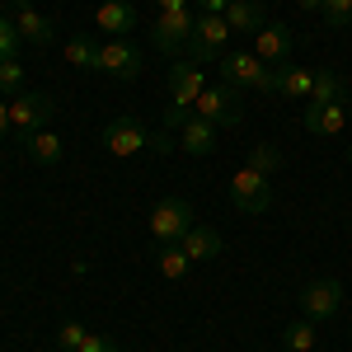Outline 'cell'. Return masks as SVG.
<instances>
[{
    "instance_id": "cell-23",
    "label": "cell",
    "mask_w": 352,
    "mask_h": 352,
    "mask_svg": "<svg viewBox=\"0 0 352 352\" xmlns=\"http://www.w3.org/2000/svg\"><path fill=\"white\" fill-rule=\"evenodd\" d=\"M99 47L104 43H94L89 33H76V38H66V61L76 71H99Z\"/></svg>"
},
{
    "instance_id": "cell-9",
    "label": "cell",
    "mask_w": 352,
    "mask_h": 352,
    "mask_svg": "<svg viewBox=\"0 0 352 352\" xmlns=\"http://www.w3.org/2000/svg\"><path fill=\"white\" fill-rule=\"evenodd\" d=\"M104 151L109 155H118V160H132V155H141L146 146H151V132L141 127V118H132V113H122V118H113L109 127H104Z\"/></svg>"
},
{
    "instance_id": "cell-32",
    "label": "cell",
    "mask_w": 352,
    "mask_h": 352,
    "mask_svg": "<svg viewBox=\"0 0 352 352\" xmlns=\"http://www.w3.org/2000/svg\"><path fill=\"white\" fill-rule=\"evenodd\" d=\"M197 5H202V14H226L230 0H197Z\"/></svg>"
},
{
    "instance_id": "cell-10",
    "label": "cell",
    "mask_w": 352,
    "mask_h": 352,
    "mask_svg": "<svg viewBox=\"0 0 352 352\" xmlns=\"http://www.w3.org/2000/svg\"><path fill=\"white\" fill-rule=\"evenodd\" d=\"M338 305H343V282H333V277H320V282H310L305 292H300V315L305 320H333L338 315Z\"/></svg>"
},
{
    "instance_id": "cell-12",
    "label": "cell",
    "mask_w": 352,
    "mask_h": 352,
    "mask_svg": "<svg viewBox=\"0 0 352 352\" xmlns=\"http://www.w3.org/2000/svg\"><path fill=\"white\" fill-rule=\"evenodd\" d=\"M14 28H19V38L33 43V47H52V33L56 24L33 5V0H14Z\"/></svg>"
},
{
    "instance_id": "cell-11",
    "label": "cell",
    "mask_w": 352,
    "mask_h": 352,
    "mask_svg": "<svg viewBox=\"0 0 352 352\" xmlns=\"http://www.w3.org/2000/svg\"><path fill=\"white\" fill-rule=\"evenodd\" d=\"M99 71L113 80H136L141 76V52L132 47V38H109L99 47Z\"/></svg>"
},
{
    "instance_id": "cell-35",
    "label": "cell",
    "mask_w": 352,
    "mask_h": 352,
    "mask_svg": "<svg viewBox=\"0 0 352 352\" xmlns=\"http://www.w3.org/2000/svg\"><path fill=\"white\" fill-rule=\"evenodd\" d=\"M160 10H179V5H192V0H155Z\"/></svg>"
},
{
    "instance_id": "cell-8",
    "label": "cell",
    "mask_w": 352,
    "mask_h": 352,
    "mask_svg": "<svg viewBox=\"0 0 352 352\" xmlns=\"http://www.w3.org/2000/svg\"><path fill=\"white\" fill-rule=\"evenodd\" d=\"M230 202H235V212H244V217H263V212L272 207V184L258 174V169L244 164L240 174L230 179Z\"/></svg>"
},
{
    "instance_id": "cell-4",
    "label": "cell",
    "mask_w": 352,
    "mask_h": 352,
    "mask_svg": "<svg viewBox=\"0 0 352 352\" xmlns=\"http://www.w3.org/2000/svg\"><path fill=\"white\" fill-rule=\"evenodd\" d=\"M226 43H230L226 14H197V28H192V38H188V61L212 66V61L226 56Z\"/></svg>"
},
{
    "instance_id": "cell-25",
    "label": "cell",
    "mask_w": 352,
    "mask_h": 352,
    "mask_svg": "<svg viewBox=\"0 0 352 352\" xmlns=\"http://www.w3.org/2000/svg\"><path fill=\"white\" fill-rule=\"evenodd\" d=\"M282 343H287L292 352H310L315 348V320H305V315L292 320V324L282 329Z\"/></svg>"
},
{
    "instance_id": "cell-36",
    "label": "cell",
    "mask_w": 352,
    "mask_h": 352,
    "mask_svg": "<svg viewBox=\"0 0 352 352\" xmlns=\"http://www.w3.org/2000/svg\"><path fill=\"white\" fill-rule=\"evenodd\" d=\"M348 164H352V141H348Z\"/></svg>"
},
{
    "instance_id": "cell-20",
    "label": "cell",
    "mask_w": 352,
    "mask_h": 352,
    "mask_svg": "<svg viewBox=\"0 0 352 352\" xmlns=\"http://www.w3.org/2000/svg\"><path fill=\"white\" fill-rule=\"evenodd\" d=\"M192 268V258L184 254V244H160L155 249V272H160L164 282H184Z\"/></svg>"
},
{
    "instance_id": "cell-21",
    "label": "cell",
    "mask_w": 352,
    "mask_h": 352,
    "mask_svg": "<svg viewBox=\"0 0 352 352\" xmlns=\"http://www.w3.org/2000/svg\"><path fill=\"white\" fill-rule=\"evenodd\" d=\"M310 85H315V71H305V66H277V94L282 99H310Z\"/></svg>"
},
{
    "instance_id": "cell-33",
    "label": "cell",
    "mask_w": 352,
    "mask_h": 352,
    "mask_svg": "<svg viewBox=\"0 0 352 352\" xmlns=\"http://www.w3.org/2000/svg\"><path fill=\"white\" fill-rule=\"evenodd\" d=\"M10 132V104H5V99H0V136Z\"/></svg>"
},
{
    "instance_id": "cell-29",
    "label": "cell",
    "mask_w": 352,
    "mask_h": 352,
    "mask_svg": "<svg viewBox=\"0 0 352 352\" xmlns=\"http://www.w3.org/2000/svg\"><path fill=\"white\" fill-rule=\"evenodd\" d=\"M19 28H14V19H0V61H10V56H19Z\"/></svg>"
},
{
    "instance_id": "cell-15",
    "label": "cell",
    "mask_w": 352,
    "mask_h": 352,
    "mask_svg": "<svg viewBox=\"0 0 352 352\" xmlns=\"http://www.w3.org/2000/svg\"><path fill=\"white\" fill-rule=\"evenodd\" d=\"M348 104H352V99H343V104H305V113H300L305 132H315V136H338L343 127H348Z\"/></svg>"
},
{
    "instance_id": "cell-38",
    "label": "cell",
    "mask_w": 352,
    "mask_h": 352,
    "mask_svg": "<svg viewBox=\"0 0 352 352\" xmlns=\"http://www.w3.org/2000/svg\"><path fill=\"white\" fill-rule=\"evenodd\" d=\"M43 352H52V348H43Z\"/></svg>"
},
{
    "instance_id": "cell-19",
    "label": "cell",
    "mask_w": 352,
    "mask_h": 352,
    "mask_svg": "<svg viewBox=\"0 0 352 352\" xmlns=\"http://www.w3.org/2000/svg\"><path fill=\"white\" fill-rule=\"evenodd\" d=\"M179 151H188V155H212V151H217V127H212L207 118H197V113H192L188 127H184Z\"/></svg>"
},
{
    "instance_id": "cell-6",
    "label": "cell",
    "mask_w": 352,
    "mask_h": 352,
    "mask_svg": "<svg viewBox=\"0 0 352 352\" xmlns=\"http://www.w3.org/2000/svg\"><path fill=\"white\" fill-rule=\"evenodd\" d=\"M192 226L197 221H192L188 197H164V202H155V212H151V235H155V244H179Z\"/></svg>"
},
{
    "instance_id": "cell-17",
    "label": "cell",
    "mask_w": 352,
    "mask_h": 352,
    "mask_svg": "<svg viewBox=\"0 0 352 352\" xmlns=\"http://www.w3.org/2000/svg\"><path fill=\"white\" fill-rule=\"evenodd\" d=\"M226 24H230V33H258L268 24V14H263L258 0H230L226 5Z\"/></svg>"
},
{
    "instance_id": "cell-37",
    "label": "cell",
    "mask_w": 352,
    "mask_h": 352,
    "mask_svg": "<svg viewBox=\"0 0 352 352\" xmlns=\"http://www.w3.org/2000/svg\"><path fill=\"white\" fill-rule=\"evenodd\" d=\"M348 122H352V104H348Z\"/></svg>"
},
{
    "instance_id": "cell-28",
    "label": "cell",
    "mask_w": 352,
    "mask_h": 352,
    "mask_svg": "<svg viewBox=\"0 0 352 352\" xmlns=\"http://www.w3.org/2000/svg\"><path fill=\"white\" fill-rule=\"evenodd\" d=\"M320 14H324L329 28H348L352 24V0H324V10H320Z\"/></svg>"
},
{
    "instance_id": "cell-30",
    "label": "cell",
    "mask_w": 352,
    "mask_h": 352,
    "mask_svg": "<svg viewBox=\"0 0 352 352\" xmlns=\"http://www.w3.org/2000/svg\"><path fill=\"white\" fill-rule=\"evenodd\" d=\"M80 352H122V343L109 338V333H89V338L80 343Z\"/></svg>"
},
{
    "instance_id": "cell-26",
    "label": "cell",
    "mask_w": 352,
    "mask_h": 352,
    "mask_svg": "<svg viewBox=\"0 0 352 352\" xmlns=\"http://www.w3.org/2000/svg\"><path fill=\"white\" fill-rule=\"evenodd\" d=\"M89 338V329L80 320H66V324L56 329V352H80V343Z\"/></svg>"
},
{
    "instance_id": "cell-5",
    "label": "cell",
    "mask_w": 352,
    "mask_h": 352,
    "mask_svg": "<svg viewBox=\"0 0 352 352\" xmlns=\"http://www.w3.org/2000/svg\"><path fill=\"white\" fill-rule=\"evenodd\" d=\"M197 5H179V10H160V19L151 24V43L160 47V52H179V47H188L192 28H197Z\"/></svg>"
},
{
    "instance_id": "cell-18",
    "label": "cell",
    "mask_w": 352,
    "mask_h": 352,
    "mask_svg": "<svg viewBox=\"0 0 352 352\" xmlns=\"http://www.w3.org/2000/svg\"><path fill=\"white\" fill-rule=\"evenodd\" d=\"M24 155H28L33 164H61V155H66V141L43 127V132L24 136Z\"/></svg>"
},
{
    "instance_id": "cell-16",
    "label": "cell",
    "mask_w": 352,
    "mask_h": 352,
    "mask_svg": "<svg viewBox=\"0 0 352 352\" xmlns=\"http://www.w3.org/2000/svg\"><path fill=\"white\" fill-rule=\"evenodd\" d=\"M179 244H184V254H188L192 263H212V258L221 254V230L217 226H192Z\"/></svg>"
},
{
    "instance_id": "cell-13",
    "label": "cell",
    "mask_w": 352,
    "mask_h": 352,
    "mask_svg": "<svg viewBox=\"0 0 352 352\" xmlns=\"http://www.w3.org/2000/svg\"><path fill=\"white\" fill-rule=\"evenodd\" d=\"M249 38H254L249 52L258 56V61H268V66H287V56H292V28H287V24H263L258 33H249Z\"/></svg>"
},
{
    "instance_id": "cell-1",
    "label": "cell",
    "mask_w": 352,
    "mask_h": 352,
    "mask_svg": "<svg viewBox=\"0 0 352 352\" xmlns=\"http://www.w3.org/2000/svg\"><path fill=\"white\" fill-rule=\"evenodd\" d=\"M202 89H207V80H202V66H197V61L184 56V61L169 66V109H164V122H160L164 132H184V127H188Z\"/></svg>"
},
{
    "instance_id": "cell-3",
    "label": "cell",
    "mask_w": 352,
    "mask_h": 352,
    "mask_svg": "<svg viewBox=\"0 0 352 352\" xmlns=\"http://www.w3.org/2000/svg\"><path fill=\"white\" fill-rule=\"evenodd\" d=\"M197 118H207V122H212V127H240L244 122V104H240V89H235V85H207V89H202V99H197Z\"/></svg>"
},
{
    "instance_id": "cell-14",
    "label": "cell",
    "mask_w": 352,
    "mask_h": 352,
    "mask_svg": "<svg viewBox=\"0 0 352 352\" xmlns=\"http://www.w3.org/2000/svg\"><path fill=\"white\" fill-rule=\"evenodd\" d=\"M94 28H99L104 38H127V33L136 28V5L132 0H99Z\"/></svg>"
},
{
    "instance_id": "cell-27",
    "label": "cell",
    "mask_w": 352,
    "mask_h": 352,
    "mask_svg": "<svg viewBox=\"0 0 352 352\" xmlns=\"http://www.w3.org/2000/svg\"><path fill=\"white\" fill-rule=\"evenodd\" d=\"M0 89L5 94H24V66H19V56L0 61Z\"/></svg>"
},
{
    "instance_id": "cell-24",
    "label": "cell",
    "mask_w": 352,
    "mask_h": 352,
    "mask_svg": "<svg viewBox=\"0 0 352 352\" xmlns=\"http://www.w3.org/2000/svg\"><path fill=\"white\" fill-rule=\"evenodd\" d=\"M249 169H258L263 179H272V174L282 169V151L268 146V141H254V146H249Z\"/></svg>"
},
{
    "instance_id": "cell-7",
    "label": "cell",
    "mask_w": 352,
    "mask_h": 352,
    "mask_svg": "<svg viewBox=\"0 0 352 352\" xmlns=\"http://www.w3.org/2000/svg\"><path fill=\"white\" fill-rule=\"evenodd\" d=\"M52 118H56V99L52 94H33V89H28V94H14V99H10V127H14L19 136L43 132Z\"/></svg>"
},
{
    "instance_id": "cell-2",
    "label": "cell",
    "mask_w": 352,
    "mask_h": 352,
    "mask_svg": "<svg viewBox=\"0 0 352 352\" xmlns=\"http://www.w3.org/2000/svg\"><path fill=\"white\" fill-rule=\"evenodd\" d=\"M221 80L235 89H258V94H277V66L258 61L254 52H226L221 56Z\"/></svg>"
},
{
    "instance_id": "cell-22",
    "label": "cell",
    "mask_w": 352,
    "mask_h": 352,
    "mask_svg": "<svg viewBox=\"0 0 352 352\" xmlns=\"http://www.w3.org/2000/svg\"><path fill=\"white\" fill-rule=\"evenodd\" d=\"M348 99V85L338 71H315V85H310V99L305 104H343Z\"/></svg>"
},
{
    "instance_id": "cell-31",
    "label": "cell",
    "mask_w": 352,
    "mask_h": 352,
    "mask_svg": "<svg viewBox=\"0 0 352 352\" xmlns=\"http://www.w3.org/2000/svg\"><path fill=\"white\" fill-rule=\"evenodd\" d=\"M174 146H179V141H174V132H164V127H155V132H151V146H146V151H155V155H169Z\"/></svg>"
},
{
    "instance_id": "cell-34",
    "label": "cell",
    "mask_w": 352,
    "mask_h": 352,
    "mask_svg": "<svg viewBox=\"0 0 352 352\" xmlns=\"http://www.w3.org/2000/svg\"><path fill=\"white\" fill-rule=\"evenodd\" d=\"M300 10H305V14H315V10H324V0H296Z\"/></svg>"
}]
</instances>
